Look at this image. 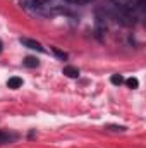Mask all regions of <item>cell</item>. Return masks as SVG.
I'll return each instance as SVG.
<instances>
[{
  "label": "cell",
  "instance_id": "obj_1",
  "mask_svg": "<svg viewBox=\"0 0 146 148\" xmlns=\"http://www.w3.org/2000/svg\"><path fill=\"white\" fill-rule=\"evenodd\" d=\"M19 3L28 14L36 16V17H50L57 12L53 5H50L46 0H21Z\"/></svg>",
  "mask_w": 146,
  "mask_h": 148
},
{
  "label": "cell",
  "instance_id": "obj_2",
  "mask_svg": "<svg viewBox=\"0 0 146 148\" xmlns=\"http://www.w3.org/2000/svg\"><path fill=\"white\" fill-rule=\"evenodd\" d=\"M113 5L136 19V16L145 9V0H112Z\"/></svg>",
  "mask_w": 146,
  "mask_h": 148
},
{
  "label": "cell",
  "instance_id": "obj_3",
  "mask_svg": "<svg viewBox=\"0 0 146 148\" xmlns=\"http://www.w3.org/2000/svg\"><path fill=\"white\" fill-rule=\"evenodd\" d=\"M19 41H21V45H24V47H28V48H31V50L45 52V48L41 47V43H38L35 40H31V38H19Z\"/></svg>",
  "mask_w": 146,
  "mask_h": 148
},
{
  "label": "cell",
  "instance_id": "obj_4",
  "mask_svg": "<svg viewBox=\"0 0 146 148\" xmlns=\"http://www.w3.org/2000/svg\"><path fill=\"white\" fill-rule=\"evenodd\" d=\"M7 86H9L10 90H17V88H21V86H23V79H21V77H17V76H14V77H9V81H7Z\"/></svg>",
  "mask_w": 146,
  "mask_h": 148
},
{
  "label": "cell",
  "instance_id": "obj_5",
  "mask_svg": "<svg viewBox=\"0 0 146 148\" xmlns=\"http://www.w3.org/2000/svg\"><path fill=\"white\" fill-rule=\"evenodd\" d=\"M64 74L67 77H79V69L74 66H67V67H64Z\"/></svg>",
  "mask_w": 146,
  "mask_h": 148
},
{
  "label": "cell",
  "instance_id": "obj_6",
  "mask_svg": "<svg viewBox=\"0 0 146 148\" xmlns=\"http://www.w3.org/2000/svg\"><path fill=\"white\" fill-rule=\"evenodd\" d=\"M23 64L26 66V67H36L38 66V60L35 57H26L24 60H23Z\"/></svg>",
  "mask_w": 146,
  "mask_h": 148
},
{
  "label": "cell",
  "instance_id": "obj_7",
  "mask_svg": "<svg viewBox=\"0 0 146 148\" xmlns=\"http://www.w3.org/2000/svg\"><path fill=\"white\" fill-rule=\"evenodd\" d=\"M126 84H127L131 90H136V88L139 86V81H138L136 77H129V79H126Z\"/></svg>",
  "mask_w": 146,
  "mask_h": 148
},
{
  "label": "cell",
  "instance_id": "obj_8",
  "mask_svg": "<svg viewBox=\"0 0 146 148\" xmlns=\"http://www.w3.org/2000/svg\"><path fill=\"white\" fill-rule=\"evenodd\" d=\"M110 81H112L113 84H117V86H119V84H122V83H124V77H122L120 74H113V76L110 77Z\"/></svg>",
  "mask_w": 146,
  "mask_h": 148
},
{
  "label": "cell",
  "instance_id": "obj_9",
  "mask_svg": "<svg viewBox=\"0 0 146 148\" xmlns=\"http://www.w3.org/2000/svg\"><path fill=\"white\" fill-rule=\"evenodd\" d=\"M9 140V136L3 133V131H0V143H3V141H7Z\"/></svg>",
  "mask_w": 146,
  "mask_h": 148
},
{
  "label": "cell",
  "instance_id": "obj_10",
  "mask_svg": "<svg viewBox=\"0 0 146 148\" xmlns=\"http://www.w3.org/2000/svg\"><path fill=\"white\" fill-rule=\"evenodd\" d=\"M65 2H71V3H88L91 0H65Z\"/></svg>",
  "mask_w": 146,
  "mask_h": 148
},
{
  "label": "cell",
  "instance_id": "obj_11",
  "mask_svg": "<svg viewBox=\"0 0 146 148\" xmlns=\"http://www.w3.org/2000/svg\"><path fill=\"white\" fill-rule=\"evenodd\" d=\"M53 52H55V53H57V55H59L60 59H65V57H67V55H65L64 52H60V50H57V48H53Z\"/></svg>",
  "mask_w": 146,
  "mask_h": 148
},
{
  "label": "cell",
  "instance_id": "obj_12",
  "mask_svg": "<svg viewBox=\"0 0 146 148\" xmlns=\"http://www.w3.org/2000/svg\"><path fill=\"white\" fill-rule=\"evenodd\" d=\"M0 52H2V43H0Z\"/></svg>",
  "mask_w": 146,
  "mask_h": 148
}]
</instances>
